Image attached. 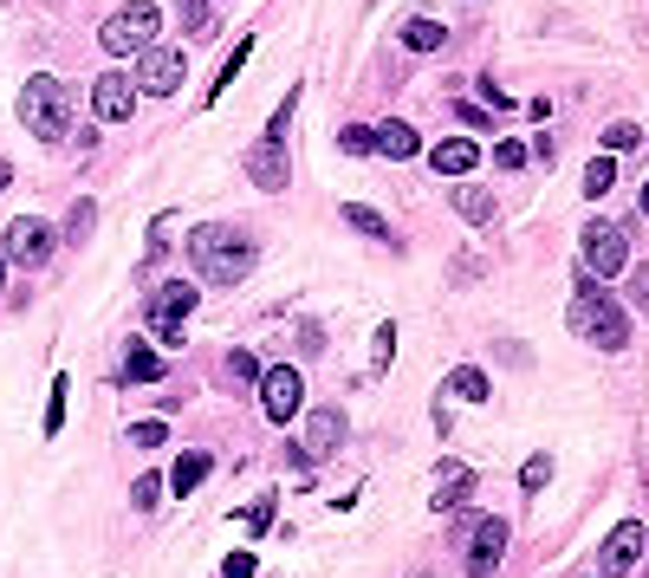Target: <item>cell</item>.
Wrapping results in <instances>:
<instances>
[{"label": "cell", "instance_id": "obj_1", "mask_svg": "<svg viewBox=\"0 0 649 578\" xmlns=\"http://www.w3.org/2000/svg\"><path fill=\"white\" fill-rule=\"evenodd\" d=\"M189 261L201 280H215V286H240L254 261H260V247H254V234L247 228H195L189 234Z\"/></svg>", "mask_w": 649, "mask_h": 578}, {"label": "cell", "instance_id": "obj_2", "mask_svg": "<svg viewBox=\"0 0 649 578\" xmlns=\"http://www.w3.org/2000/svg\"><path fill=\"white\" fill-rule=\"evenodd\" d=\"M572 332H584L598 351H623L630 345V319H623V306H617L611 293L584 273L578 280V300H572Z\"/></svg>", "mask_w": 649, "mask_h": 578}, {"label": "cell", "instance_id": "obj_3", "mask_svg": "<svg viewBox=\"0 0 649 578\" xmlns=\"http://www.w3.org/2000/svg\"><path fill=\"white\" fill-rule=\"evenodd\" d=\"M20 124L33 130L39 144H59V137H72V91L59 85V78H27V91H20Z\"/></svg>", "mask_w": 649, "mask_h": 578}, {"label": "cell", "instance_id": "obj_4", "mask_svg": "<svg viewBox=\"0 0 649 578\" xmlns=\"http://www.w3.org/2000/svg\"><path fill=\"white\" fill-rule=\"evenodd\" d=\"M156 33H163V13H156V0H130V7H117L111 20L98 27V46L124 59V52H150Z\"/></svg>", "mask_w": 649, "mask_h": 578}, {"label": "cell", "instance_id": "obj_5", "mask_svg": "<svg viewBox=\"0 0 649 578\" xmlns=\"http://www.w3.org/2000/svg\"><path fill=\"white\" fill-rule=\"evenodd\" d=\"M623 267H630L623 228H617V222H591V228H584V273H591V280H617Z\"/></svg>", "mask_w": 649, "mask_h": 578}, {"label": "cell", "instance_id": "obj_6", "mask_svg": "<svg viewBox=\"0 0 649 578\" xmlns=\"http://www.w3.org/2000/svg\"><path fill=\"white\" fill-rule=\"evenodd\" d=\"M500 552H507V520L481 513V520H468V527H461V559H468V572H474V578L494 572Z\"/></svg>", "mask_w": 649, "mask_h": 578}, {"label": "cell", "instance_id": "obj_7", "mask_svg": "<svg viewBox=\"0 0 649 578\" xmlns=\"http://www.w3.org/2000/svg\"><path fill=\"white\" fill-rule=\"evenodd\" d=\"M183 72H189V66H183L176 46H150V52H137V78H130V85H137L144 98H169V91H183Z\"/></svg>", "mask_w": 649, "mask_h": 578}, {"label": "cell", "instance_id": "obj_8", "mask_svg": "<svg viewBox=\"0 0 649 578\" xmlns=\"http://www.w3.org/2000/svg\"><path fill=\"white\" fill-rule=\"evenodd\" d=\"M52 247H59V234L46 228L39 215L7 222V261H13V267H46V261H52Z\"/></svg>", "mask_w": 649, "mask_h": 578}, {"label": "cell", "instance_id": "obj_9", "mask_svg": "<svg viewBox=\"0 0 649 578\" xmlns=\"http://www.w3.org/2000/svg\"><path fill=\"white\" fill-rule=\"evenodd\" d=\"M299 396H306V378L293 364H273L260 371V403H267V423H293L299 417Z\"/></svg>", "mask_w": 649, "mask_h": 578}, {"label": "cell", "instance_id": "obj_10", "mask_svg": "<svg viewBox=\"0 0 649 578\" xmlns=\"http://www.w3.org/2000/svg\"><path fill=\"white\" fill-rule=\"evenodd\" d=\"M247 176H254L267 195L286 189V183H293V169H286V137H260V144H254V156H247Z\"/></svg>", "mask_w": 649, "mask_h": 578}, {"label": "cell", "instance_id": "obj_11", "mask_svg": "<svg viewBox=\"0 0 649 578\" xmlns=\"http://www.w3.org/2000/svg\"><path fill=\"white\" fill-rule=\"evenodd\" d=\"M91 111L105 117V124H124V117L137 111V85L124 72H105L98 85H91Z\"/></svg>", "mask_w": 649, "mask_h": 578}, {"label": "cell", "instance_id": "obj_12", "mask_svg": "<svg viewBox=\"0 0 649 578\" xmlns=\"http://www.w3.org/2000/svg\"><path fill=\"white\" fill-rule=\"evenodd\" d=\"M637 559H643V527H637V520H623L611 540H604V559H598V566H604V578H617V572H630Z\"/></svg>", "mask_w": 649, "mask_h": 578}, {"label": "cell", "instance_id": "obj_13", "mask_svg": "<svg viewBox=\"0 0 649 578\" xmlns=\"http://www.w3.org/2000/svg\"><path fill=\"white\" fill-rule=\"evenodd\" d=\"M468 494H474V468H461V462H442V468H435V501H429L435 513H455Z\"/></svg>", "mask_w": 649, "mask_h": 578}, {"label": "cell", "instance_id": "obj_14", "mask_svg": "<svg viewBox=\"0 0 649 578\" xmlns=\"http://www.w3.org/2000/svg\"><path fill=\"white\" fill-rule=\"evenodd\" d=\"M338 442H344V410H332V403L312 410L306 417V442H299V449H306V455H332Z\"/></svg>", "mask_w": 649, "mask_h": 578}, {"label": "cell", "instance_id": "obj_15", "mask_svg": "<svg viewBox=\"0 0 649 578\" xmlns=\"http://www.w3.org/2000/svg\"><path fill=\"white\" fill-rule=\"evenodd\" d=\"M474 163H481V144H474V137H449V144L429 150V169H435V176H468Z\"/></svg>", "mask_w": 649, "mask_h": 578}, {"label": "cell", "instance_id": "obj_16", "mask_svg": "<svg viewBox=\"0 0 649 578\" xmlns=\"http://www.w3.org/2000/svg\"><path fill=\"white\" fill-rule=\"evenodd\" d=\"M371 144H377V156H396V163H403V156H416V150H422V137H416V130H410V124H396V117H390V124H377V130H371Z\"/></svg>", "mask_w": 649, "mask_h": 578}, {"label": "cell", "instance_id": "obj_17", "mask_svg": "<svg viewBox=\"0 0 649 578\" xmlns=\"http://www.w3.org/2000/svg\"><path fill=\"white\" fill-rule=\"evenodd\" d=\"M124 384H163V357H156L150 345H130V357H124Z\"/></svg>", "mask_w": 649, "mask_h": 578}, {"label": "cell", "instance_id": "obj_18", "mask_svg": "<svg viewBox=\"0 0 649 578\" xmlns=\"http://www.w3.org/2000/svg\"><path fill=\"white\" fill-rule=\"evenodd\" d=\"M403 46H410V52H442V46H449V27H442V20H410V27H403Z\"/></svg>", "mask_w": 649, "mask_h": 578}, {"label": "cell", "instance_id": "obj_19", "mask_svg": "<svg viewBox=\"0 0 649 578\" xmlns=\"http://www.w3.org/2000/svg\"><path fill=\"white\" fill-rule=\"evenodd\" d=\"M208 455H201V449H195V455H183V462H176V474H169V494H195V488H201V481H208Z\"/></svg>", "mask_w": 649, "mask_h": 578}, {"label": "cell", "instance_id": "obj_20", "mask_svg": "<svg viewBox=\"0 0 649 578\" xmlns=\"http://www.w3.org/2000/svg\"><path fill=\"white\" fill-rule=\"evenodd\" d=\"M449 396H461V403H488V371H474V364L449 371Z\"/></svg>", "mask_w": 649, "mask_h": 578}, {"label": "cell", "instance_id": "obj_21", "mask_svg": "<svg viewBox=\"0 0 649 578\" xmlns=\"http://www.w3.org/2000/svg\"><path fill=\"white\" fill-rule=\"evenodd\" d=\"M455 215L461 222H494V195L468 183V189H455Z\"/></svg>", "mask_w": 649, "mask_h": 578}, {"label": "cell", "instance_id": "obj_22", "mask_svg": "<svg viewBox=\"0 0 649 578\" xmlns=\"http://www.w3.org/2000/svg\"><path fill=\"white\" fill-rule=\"evenodd\" d=\"M344 222L357 234H371V241H390V222H383L377 208H364V202H344Z\"/></svg>", "mask_w": 649, "mask_h": 578}, {"label": "cell", "instance_id": "obj_23", "mask_svg": "<svg viewBox=\"0 0 649 578\" xmlns=\"http://www.w3.org/2000/svg\"><path fill=\"white\" fill-rule=\"evenodd\" d=\"M189 312H195V286H163L156 319H189Z\"/></svg>", "mask_w": 649, "mask_h": 578}, {"label": "cell", "instance_id": "obj_24", "mask_svg": "<svg viewBox=\"0 0 649 578\" xmlns=\"http://www.w3.org/2000/svg\"><path fill=\"white\" fill-rule=\"evenodd\" d=\"M617 183V163L611 156H591V169H584V195H604Z\"/></svg>", "mask_w": 649, "mask_h": 578}, {"label": "cell", "instance_id": "obj_25", "mask_svg": "<svg viewBox=\"0 0 649 578\" xmlns=\"http://www.w3.org/2000/svg\"><path fill=\"white\" fill-rule=\"evenodd\" d=\"M228 378H234V384H260V357H254V351H234Z\"/></svg>", "mask_w": 649, "mask_h": 578}, {"label": "cell", "instance_id": "obj_26", "mask_svg": "<svg viewBox=\"0 0 649 578\" xmlns=\"http://www.w3.org/2000/svg\"><path fill=\"white\" fill-rule=\"evenodd\" d=\"M545 481H552V455H533V462L520 468V488H527V494H539Z\"/></svg>", "mask_w": 649, "mask_h": 578}, {"label": "cell", "instance_id": "obj_27", "mask_svg": "<svg viewBox=\"0 0 649 578\" xmlns=\"http://www.w3.org/2000/svg\"><path fill=\"white\" fill-rule=\"evenodd\" d=\"M637 144H643V130H637V124H611V130H604V150H637Z\"/></svg>", "mask_w": 649, "mask_h": 578}, {"label": "cell", "instance_id": "obj_28", "mask_svg": "<svg viewBox=\"0 0 649 578\" xmlns=\"http://www.w3.org/2000/svg\"><path fill=\"white\" fill-rule=\"evenodd\" d=\"M247 52H254V39H240V46H234V52H228V66L215 72V91H228V85H234V72L247 66Z\"/></svg>", "mask_w": 649, "mask_h": 578}, {"label": "cell", "instance_id": "obj_29", "mask_svg": "<svg viewBox=\"0 0 649 578\" xmlns=\"http://www.w3.org/2000/svg\"><path fill=\"white\" fill-rule=\"evenodd\" d=\"M91 222H98V208H91V202H78V208H72V222H66V241L78 247V241L91 234Z\"/></svg>", "mask_w": 649, "mask_h": 578}, {"label": "cell", "instance_id": "obj_30", "mask_svg": "<svg viewBox=\"0 0 649 578\" xmlns=\"http://www.w3.org/2000/svg\"><path fill=\"white\" fill-rule=\"evenodd\" d=\"M59 423H66V378H59L52 396H46V435H59Z\"/></svg>", "mask_w": 649, "mask_h": 578}, {"label": "cell", "instance_id": "obj_31", "mask_svg": "<svg viewBox=\"0 0 649 578\" xmlns=\"http://www.w3.org/2000/svg\"><path fill=\"white\" fill-rule=\"evenodd\" d=\"M176 7H183V27L189 33H208V0H176Z\"/></svg>", "mask_w": 649, "mask_h": 578}, {"label": "cell", "instance_id": "obj_32", "mask_svg": "<svg viewBox=\"0 0 649 578\" xmlns=\"http://www.w3.org/2000/svg\"><path fill=\"white\" fill-rule=\"evenodd\" d=\"M130 501H137V507H156V501H163V474H144V481L130 488Z\"/></svg>", "mask_w": 649, "mask_h": 578}, {"label": "cell", "instance_id": "obj_33", "mask_svg": "<svg viewBox=\"0 0 649 578\" xmlns=\"http://www.w3.org/2000/svg\"><path fill=\"white\" fill-rule=\"evenodd\" d=\"M163 435H169L163 423H137V429H130V442H137V449H163Z\"/></svg>", "mask_w": 649, "mask_h": 578}, {"label": "cell", "instance_id": "obj_34", "mask_svg": "<svg viewBox=\"0 0 649 578\" xmlns=\"http://www.w3.org/2000/svg\"><path fill=\"white\" fill-rule=\"evenodd\" d=\"M156 339H163V351H176L189 332H183V319H156Z\"/></svg>", "mask_w": 649, "mask_h": 578}, {"label": "cell", "instance_id": "obj_35", "mask_svg": "<svg viewBox=\"0 0 649 578\" xmlns=\"http://www.w3.org/2000/svg\"><path fill=\"white\" fill-rule=\"evenodd\" d=\"M338 144H344V150H351V156H364V150H377V144H371V130H364V124H351V130H344Z\"/></svg>", "mask_w": 649, "mask_h": 578}, {"label": "cell", "instance_id": "obj_36", "mask_svg": "<svg viewBox=\"0 0 649 578\" xmlns=\"http://www.w3.org/2000/svg\"><path fill=\"white\" fill-rule=\"evenodd\" d=\"M494 163H500V169H527V144H500Z\"/></svg>", "mask_w": 649, "mask_h": 578}, {"label": "cell", "instance_id": "obj_37", "mask_svg": "<svg viewBox=\"0 0 649 578\" xmlns=\"http://www.w3.org/2000/svg\"><path fill=\"white\" fill-rule=\"evenodd\" d=\"M630 300H637V312H649V267L630 273Z\"/></svg>", "mask_w": 649, "mask_h": 578}, {"label": "cell", "instance_id": "obj_38", "mask_svg": "<svg viewBox=\"0 0 649 578\" xmlns=\"http://www.w3.org/2000/svg\"><path fill=\"white\" fill-rule=\"evenodd\" d=\"M222 578H254V552H234L228 566H222Z\"/></svg>", "mask_w": 649, "mask_h": 578}, {"label": "cell", "instance_id": "obj_39", "mask_svg": "<svg viewBox=\"0 0 649 578\" xmlns=\"http://www.w3.org/2000/svg\"><path fill=\"white\" fill-rule=\"evenodd\" d=\"M247 527H254V533H267V527H273V494L254 507V513H247Z\"/></svg>", "mask_w": 649, "mask_h": 578}, {"label": "cell", "instance_id": "obj_40", "mask_svg": "<svg viewBox=\"0 0 649 578\" xmlns=\"http://www.w3.org/2000/svg\"><path fill=\"white\" fill-rule=\"evenodd\" d=\"M390 345H396V325H383V332H377V371L390 364Z\"/></svg>", "mask_w": 649, "mask_h": 578}, {"label": "cell", "instance_id": "obj_41", "mask_svg": "<svg viewBox=\"0 0 649 578\" xmlns=\"http://www.w3.org/2000/svg\"><path fill=\"white\" fill-rule=\"evenodd\" d=\"M7 183H13V169H7V156H0V189H7Z\"/></svg>", "mask_w": 649, "mask_h": 578}, {"label": "cell", "instance_id": "obj_42", "mask_svg": "<svg viewBox=\"0 0 649 578\" xmlns=\"http://www.w3.org/2000/svg\"><path fill=\"white\" fill-rule=\"evenodd\" d=\"M0 293H7V261H0Z\"/></svg>", "mask_w": 649, "mask_h": 578}, {"label": "cell", "instance_id": "obj_43", "mask_svg": "<svg viewBox=\"0 0 649 578\" xmlns=\"http://www.w3.org/2000/svg\"><path fill=\"white\" fill-rule=\"evenodd\" d=\"M643 215H649V183H643Z\"/></svg>", "mask_w": 649, "mask_h": 578}]
</instances>
